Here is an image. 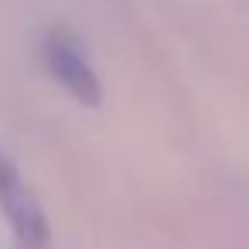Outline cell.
I'll return each mask as SVG.
<instances>
[{"label": "cell", "instance_id": "1", "mask_svg": "<svg viewBox=\"0 0 249 249\" xmlns=\"http://www.w3.org/2000/svg\"><path fill=\"white\" fill-rule=\"evenodd\" d=\"M0 212L11 225L14 249H45L48 246V225L45 212L31 191V184L21 178L14 160L0 150Z\"/></svg>", "mask_w": 249, "mask_h": 249}, {"label": "cell", "instance_id": "2", "mask_svg": "<svg viewBox=\"0 0 249 249\" xmlns=\"http://www.w3.org/2000/svg\"><path fill=\"white\" fill-rule=\"evenodd\" d=\"M41 58L48 65V72L55 75V82L86 106H99L103 92H99V79L89 65V55L82 52V45L65 35V31H48L41 41Z\"/></svg>", "mask_w": 249, "mask_h": 249}]
</instances>
